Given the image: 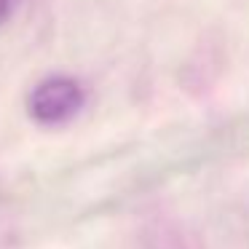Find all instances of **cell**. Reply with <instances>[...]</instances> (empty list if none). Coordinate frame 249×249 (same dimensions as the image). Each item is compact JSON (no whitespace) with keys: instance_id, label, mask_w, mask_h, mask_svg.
Returning a JSON list of instances; mask_svg holds the SVG:
<instances>
[{"instance_id":"6da1fadb","label":"cell","mask_w":249,"mask_h":249,"mask_svg":"<svg viewBox=\"0 0 249 249\" xmlns=\"http://www.w3.org/2000/svg\"><path fill=\"white\" fill-rule=\"evenodd\" d=\"M83 105V89L78 81L54 75L40 81L27 99V113L43 126H56L70 121Z\"/></svg>"},{"instance_id":"7a4b0ae2","label":"cell","mask_w":249,"mask_h":249,"mask_svg":"<svg viewBox=\"0 0 249 249\" xmlns=\"http://www.w3.org/2000/svg\"><path fill=\"white\" fill-rule=\"evenodd\" d=\"M11 6H14V0H0V24L8 19V14H11Z\"/></svg>"}]
</instances>
